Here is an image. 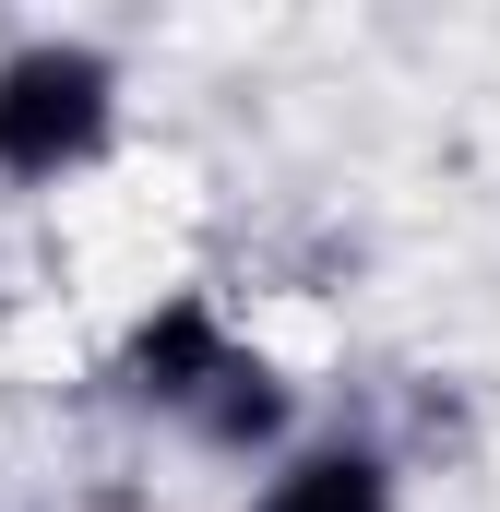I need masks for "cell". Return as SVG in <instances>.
Instances as JSON below:
<instances>
[{
  "instance_id": "7a4b0ae2",
  "label": "cell",
  "mask_w": 500,
  "mask_h": 512,
  "mask_svg": "<svg viewBox=\"0 0 500 512\" xmlns=\"http://www.w3.org/2000/svg\"><path fill=\"white\" fill-rule=\"evenodd\" d=\"M239 358H250V334L227 322V298H215V286H167V298H143V310L120 322L108 393H120L131 417H155V429H191L203 393L227 382Z\"/></svg>"
},
{
  "instance_id": "6da1fadb",
  "label": "cell",
  "mask_w": 500,
  "mask_h": 512,
  "mask_svg": "<svg viewBox=\"0 0 500 512\" xmlns=\"http://www.w3.org/2000/svg\"><path fill=\"white\" fill-rule=\"evenodd\" d=\"M131 131V60L108 36H12L0 48V191H72Z\"/></svg>"
},
{
  "instance_id": "277c9868",
  "label": "cell",
  "mask_w": 500,
  "mask_h": 512,
  "mask_svg": "<svg viewBox=\"0 0 500 512\" xmlns=\"http://www.w3.org/2000/svg\"><path fill=\"white\" fill-rule=\"evenodd\" d=\"M298 429H310V417H298V370H286L274 346H250L239 370L203 393V417H191L179 441H191V453H215V465H239V477H262Z\"/></svg>"
},
{
  "instance_id": "5b68a950",
  "label": "cell",
  "mask_w": 500,
  "mask_h": 512,
  "mask_svg": "<svg viewBox=\"0 0 500 512\" xmlns=\"http://www.w3.org/2000/svg\"><path fill=\"white\" fill-rule=\"evenodd\" d=\"M0 512H24V501H12V489H0Z\"/></svg>"
},
{
  "instance_id": "3957f363",
  "label": "cell",
  "mask_w": 500,
  "mask_h": 512,
  "mask_svg": "<svg viewBox=\"0 0 500 512\" xmlns=\"http://www.w3.org/2000/svg\"><path fill=\"white\" fill-rule=\"evenodd\" d=\"M239 512H405V465L381 429H298Z\"/></svg>"
}]
</instances>
